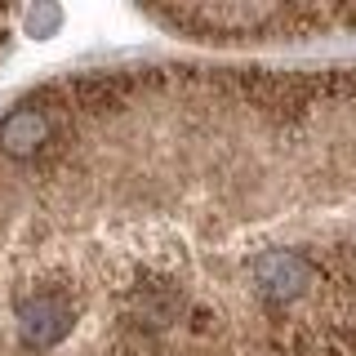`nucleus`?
I'll return each mask as SVG.
<instances>
[{"mask_svg": "<svg viewBox=\"0 0 356 356\" xmlns=\"http://www.w3.org/2000/svg\"><path fill=\"white\" fill-rule=\"evenodd\" d=\"M250 281L259 289V298L285 307L312 294V285H325V276L316 272V263L303 250H263L250 263Z\"/></svg>", "mask_w": 356, "mask_h": 356, "instance_id": "1", "label": "nucleus"}]
</instances>
